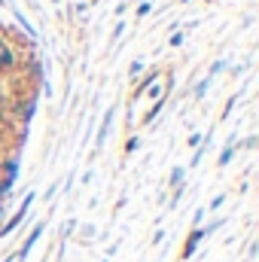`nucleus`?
<instances>
[{
    "label": "nucleus",
    "instance_id": "obj_11",
    "mask_svg": "<svg viewBox=\"0 0 259 262\" xmlns=\"http://www.w3.org/2000/svg\"><path fill=\"white\" fill-rule=\"evenodd\" d=\"M207 85H210V76H204L198 85H195V98H204V92H207Z\"/></svg>",
    "mask_w": 259,
    "mask_h": 262
},
{
    "label": "nucleus",
    "instance_id": "obj_14",
    "mask_svg": "<svg viewBox=\"0 0 259 262\" xmlns=\"http://www.w3.org/2000/svg\"><path fill=\"white\" fill-rule=\"evenodd\" d=\"M128 73H131V79H137V76H140V73H143V61H131Z\"/></svg>",
    "mask_w": 259,
    "mask_h": 262
},
{
    "label": "nucleus",
    "instance_id": "obj_3",
    "mask_svg": "<svg viewBox=\"0 0 259 262\" xmlns=\"http://www.w3.org/2000/svg\"><path fill=\"white\" fill-rule=\"evenodd\" d=\"M204 238H207V235H204V229H201V226L192 229V232H189V238H186V244H183V250H180V262L189 259L195 250H198V241H204Z\"/></svg>",
    "mask_w": 259,
    "mask_h": 262
},
{
    "label": "nucleus",
    "instance_id": "obj_6",
    "mask_svg": "<svg viewBox=\"0 0 259 262\" xmlns=\"http://www.w3.org/2000/svg\"><path fill=\"white\" fill-rule=\"evenodd\" d=\"M3 177L18 180V159H6V162H3Z\"/></svg>",
    "mask_w": 259,
    "mask_h": 262
},
{
    "label": "nucleus",
    "instance_id": "obj_2",
    "mask_svg": "<svg viewBox=\"0 0 259 262\" xmlns=\"http://www.w3.org/2000/svg\"><path fill=\"white\" fill-rule=\"evenodd\" d=\"M43 229H46V223L40 220V223H37V226H34L31 232H28V238L21 241V247H18V250L12 253V259H15V262H25V259H28V253H31V250H34V244L40 241V235H43Z\"/></svg>",
    "mask_w": 259,
    "mask_h": 262
},
{
    "label": "nucleus",
    "instance_id": "obj_17",
    "mask_svg": "<svg viewBox=\"0 0 259 262\" xmlns=\"http://www.w3.org/2000/svg\"><path fill=\"white\" fill-rule=\"evenodd\" d=\"M223 204H226V195H217L210 201V210H217V207H223Z\"/></svg>",
    "mask_w": 259,
    "mask_h": 262
},
{
    "label": "nucleus",
    "instance_id": "obj_19",
    "mask_svg": "<svg viewBox=\"0 0 259 262\" xmlns=\"http://www.w3.org/2000/svg\"><path fill=\"white\" fill-rule=\"evenodd\" d=\"M223 67H226V61H217V64L210 67V73H207V76H213V73H220V70H223Z\"/></svg>",
    "mask_w": 259,
    "mask_h": 262
},
{
    "label": "nucleus",
    "instance_id": "obj_1",
    "mask_svg": "<svg viewBox=\"0 0 259 262\" xmlns=\"http://www.w3.org/2000/svg\"><path fill=\"white\" fill-rule=\"evenodd\" d=\"M31 201H34V192H28V195H25V201H21V207H18V210H15V213L3 223V226H0V238H6L9 232H15V229L21 226V220H25V216H28V210H31Z\"/></svg>",
    "mask_w": 259,
    "mask_h": 262
},
{
    "label": "nucleus",
    "instance_id": "obj_16",
    "mask_svg": "<svg viewBox=\"0 0 259 262\" xmlns=\"http://www.w3.org/2000/svg\"><path fill=\"white\" fill-rule=\"evenodd\" d=\"M140 146V137H128V143H125V152H134Z\"/></svg>",
    "mask_w": 259,
    "mask_h": 262
},
{
    "label": "nucleus",
    "instance_id": "obj_21",
    "mask_svg": "<svg viewBox=\"0 0 259 262\" xmlns=\"http://www.w3.org/2000/svg\"><path fill=\"white\" fill-rule=\"evenodd\" d=\"M3 262H15V259H12V253H9V256H6V259H3Z\"/></svg>",
    "mask_w": 259,
    "mask_h": 262
},
{
    "label": "nucleus",
    "instance_id": "obj_20",
    "mask_svg": "<svg viewBox=\"0 0 259 262\" xmlns=\"http://www.w3.org/2000/svg\"><path fill=\"white\" fill-rule=\"evenodd\" d=\"M201 140H204L201 134H192V137H189V146H201Z\"/></svg>",
    "mask_w": 259,
    "mask_h": 262
},
{
    "label": "nucleus",
    "instance_id": "obj_13",
    "mask_svg": "<svg viewBox=\"0 0 259 262\" xmlns=\"http://www.w3.org/2000/svg\"><path fill=\"white\" fill-rule=\"evenodd\" d=\"M223 226H226V220H213L210 226H201V229H204V235H213V232H217V229H223Z\"/></svg>",
    "mask_w": 259,
    "mask_h": 262
},
{
    "label": "nucleus",
    "instance_id": "obj_7",
    "mask_svg": "<svg viewBox=\"0 0 259 262\" xmlns=\"http://www.w3.org/2000/svg\"><path fill=\"white\" fill-rule=\"evenodd\" d=\"M156 76H159V70H149V73H146V79H143V82H140V85L134 89V98H137V95H143V92H146V89H149V85L156 82Z\"/></svg>",
    "mask_w": 259,
    "mask_h": 262
},
{
    "label": "nucleus",
    "instance_id": "obj_8",
    "mask_svg": "<svg viewBox=\"0 0 259 262\" xmlns=\"http://www.w3.org/2000/svg\"><path fill=\"white\" fill-rule=\"evenodd\" d=\"M232 156H235V137H232V140H229V146L220 152V168H226V165L232 162Z\"/></svg>",
    "mask_w": 259,
    "mask_h": 262
},
{
    "label": "nucleus",
    "instance_id": "obj_9",
    "mask_svg": "<svg viewBox=\"0 0 259 262\" xmlns=\"http://www.w3.org/2000/svg\"><path fill=\"white\" fill-rule=\"evenodd\" d=\"M183 177H186V168H174V171H171V177H168V183H171V189H177V186H183Z\"/></svg>",
    "mask_w": 259,
    "mask_h": 262
},
{
    "label": "nucleus",
    "instance_id": "obj_5",
    "mask_svg": "<svg viewBox=\"0 0 259 262\" xmlns=\"http://www.w3.org/2000/svg\"><path fill=\"white\" fill-rule=\"evenodd\" d=\"M110 122H113V110H107V113H104V122H101V131H98V140H95V143H98V149H101V146L107 143V134H110Z\"/></svg>",
    "mask_w": 259,
    "mask_h": 262
},
{
    "label": "nucleus",
    "instance_id": "obj_22",
    "mask_svg": "<svg viewBox=\"0 0 259 262\" xmlns=\"http://www.w3.org/2000/svg\"><path fill=\"white\" fill-rule=\"evenodd\" d=\"M183 3H186V0H183Z\"/></svg>",
    "mask_w": 259,
    "mask_h": 262
},
{
    "label": "nucleus",
    "instance_id": "obj_12",
    "mask_svg": "<svg viewBox=\"0 0 259 262\" xmlns=\"http://www.w3.org/2000/svg\"><path fill=\"white\" fill-rule=\"evenodd\" d=\"M162 107H165V101H156V104H153V110L146 113V122H153V119H156V116L162 113Z\"/></svg>",
    "mask_w": 259,
    "mask_h": 262
},
{
    "label": "nucleus",
    "instance_id": "obj_10",
    "mask_svg": "<svg viewBox=\"0 0 259 262\" xmlns=\"http://www.w3.org/2000/svg\"><path fill=\"white\" fill-rule=\"evenodd\" d=\"M183 195H186V186H177V189H174V195H171V201H168V207H177Z\"/></svg>",
    "mask_w": 259,
    "mask_h": 262
},
{
    "label": "nucleus",
    "instance_id": "obj_15",
    "mask_svg": "<svg viewBox=\"0 0 259 262\" xmlns=\"http://www.w3.org/2000/svg\"><path fill=\"white\" fill-rule=\"evenodd\" d=\"M201 220H204V207H198V210H195V216H192V229H198V226H201Z\"/></svg>",
    "mask_w": 259,
    "mask_h": 262
},
{
    "label": "nucleus",
    "instance_id": "obj_4",
    "mask_svg": "<svg viewBox=\"0 0 259 262\" xmlns=\"http://www.w3.org/2000/svg\"><path fill=\"white\" fill-rule=\"evenodd\" d=\"M15 61H18V58H15V52H12V49L0 40V67H3V70H12V67H15Z\"/></svg>",
    "mask_w": 259,
    "mask_h": 262
},
{
    "label": "nucleus",
    "instance_id": "obj_18",
    "mask_svg": "<svg viewBox=\"0 0 259 262\" xmlns=\"http://www.w3.org/2000/svg\"><path fill=\"white\" fill-rule=\"evenodd\" d=\"M180 43H183V34H180V31H177V34H171V46H180Z\"/></svg>",
    "mask_w": 259,
    "mask_h": 262
}]
</instances>
